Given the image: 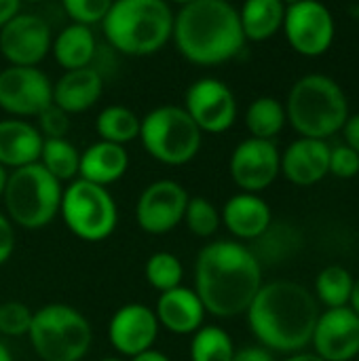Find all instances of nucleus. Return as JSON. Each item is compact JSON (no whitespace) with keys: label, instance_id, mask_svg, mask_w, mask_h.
I'll list each match as a JSON object with an SVG mask.
<instances>
[{"label":"nucleus","instance_id":"obj_19","mask_svg":"<svg viewBox=\"0 0 359 361\" xmlns=\"http://www.w3.org/2000/svg\"><path fill=\"white\" fill-rule=\"evenodd\" d=\"M205 313L207 311L197 292L184 286L161 292L154 309L159 326L178 336L195 334L203 326Z\"/></svg>","mask_w":359,"mask_h":361},{"label":"nucleus","instance_id":"obj_37","mask_svg":"<svg viewBox=\"0 0 359 361\" xmlns=\"http://www.w3.org/2000/svg\"><path fill=\"white\" fill-rule=\"evenodd\" d=\"M15 252V228H13V222L0 214V267L13 256Z\"/></svg>","mask_w":359,"mask_h":361},{"label":"nucleus","instance_id":"obj_33","mask_svg":"<svg viewBox=\"0 0 359 361\" xmlns=\"http://www.w3.org/2000/svg\"><path fill=\"white\" fill-rule=\"evenodd\" d=\"M34 311L23 302H4L0 305V334L4 336H28L32 326Z\"/></svg>","mask_w":359,"mask_h":361},{"label":"nucleus","instance_id":"obj_17","mask_svg":"<svg viewBox=\"0 0 359 361\" xmlns=\"http://www.w3.org/2000/svg\"><path fill=\"white\" fill-rule=\"evenodd\" d=\"M159 322L150 307L146 305H125L121 307L110 324H108V338L114 351L125 357H135L148 349H152L159 336Z\"/></svg>","mask_w":359,"mask_h":361},{"label":"nucleus","instance_id":"obj_14","mask_svg":"<svg viewBox=\"0 0 359 361\" xmlns=\"http://www.w3.org/2000/svg\"><path fill=\"white\" fill-rule=\"evenodd\" d=\"M49 23L32 13H17L0 27V55L8 66H38L51 51Z\"/></svg>","mask_w":359,"mask_h":361},{"label":"nucleus","instance_id":"obj_7","mask_svg":"<svg viewBox=\"0 0 359 361\" xmlns=\"http://www.w3.org/2000/svg\"><path fill=\"white\" fill-rule=\"evenodd\" d=\"M28 338L42 361H83L91 349L93 330L80 311L57 302L34 313Z\"/></svg>","mask_w":359,"mask_h":361},{"label":"nucleus","instance_id":"obj_35","mask_svg":"<svg viewBox=\"0 0 359 361\" xmlns=\"http://www.w3.org/2000/svg\"><path fill=\"white\" fill-rule=\"evenodd\" d=\"M70 116L66 110H61L57 104H49L44 110L38 112V131L44 140H57V137H66L70 133Z\"/></svg>","mask_w":359,"mask_h":361},{"label":"nucleus","instance_id":"obj_38","mask_svg":"<svg viewBox=\"0 0 359 361\" xmlns=\"http://www.w3.org/2000/svg\"><path fill=\"white\" fill-rule=\"evenodd\" d=\"M231 361H275V357H273V351L264 347H243L235 351Z\"/></svg>","mask_w":359,"mask_h":361},{"label":"nucleus","instance_id":"obj_10","mask_svg":"<svg viewBox=\"0 0 359 361\" xmlns=\"http://www.w3.org/2000/svg\"><path fill=\"white\" fill-rule=\"evenodd\" d=\"M290 47L305 57L324 55L334 42V17L320 0H300L286 6L284 27Z\"/></svg>","mask_w":359,"mask_h":361},{"label":"nucleus","instance_id":"obj_46","mask_svg":"<svg viewBox=\"0 0 359 361\" xmlns=\"http://www.w3.org/2000/svg\"><path fill=\"white\" fill-rule=\"evenodd\" d=\"M167 4H180V6H184V4H188V2H195V0H165Z\"/></svg>","mask_w":359,"mask_h":361},{"label":"nucleus","instance_id":"obj_8","mask_svg":"<svg viewBox=\"0 0 359 361\" xmlns=\"http://www.w3.org/2000/svg\"><path fill=\"white\" fill-rule=\"evenodd\" d=\"M140 142L154 161L180 167L199 154L203 131L184 106H159L142 116Z\"/></svg>","mask_w":359,"mask_h":361},{"label":"nucleus","instance_id":"obj_13","mask_svg":"<svg viewBox=\"0 0 359 361\" xmlns=\"http://www.w3.org/2000/svg\"><path fill=\"white\" fill-rule=\"evenodd\" d=\"M188 192L176 180H157L148 184L135 205L138 226L148 235H167L182 220L188 205Z\"/></svg>","mask_w":359,"mask_h":361},{"label":"nucleus","instance_id":"obj_22","mask_svg":"<svg viewBox=\"0 0 359 361\" xmlns=\"http://www.w3.org/2000/svg\"><path fill=\"white\" fill-rule=\"evenodd\" d=\"M44 137L38 127L25 118H2L0 121V165L6 169L25 167L38 163Z\"/></svg>","mask_w":359,"mask_h":361},{"label":"nucleus","instance_id":"obj_29","mask_svg":"<svg viewBox=\"0 0 359 361\" xmlns=\"http://www.w3.org/2000/svg\"><path fill=\"white\" fill-rule=\"evenodd\" d=\"M235 351L233 338L218 326H201L193 334L190 361H231Z\"/></svg>","mask_w":359,"mask_h":361},{"label":"nucleus","instance_id":"obj_28","mask_svg":"<svg viewBox=\"0 0 359 361\" xmlns=\"http://www.w3.org/2000/svg\"><path fill=\"white\" fill-rule=\"evenodd\" d=\"M38 163L59 182H72L78 178L80 152L68 137L44 140Z\"/></svg>","mask_w":359,"mask_h":361},{"label":"nucleus","instance_id":"obj_32","mask_svg":"<svg viewBox=\"0 0 359 361\" xmlns=\"http://www.w3.org/2000/svg\"><path fill=\"white\" fill-rule=\"evenodd\" d=\"M188 231L201 239L205 237H212L220 224H222V218H220V212L218 207L205 199V197H193L188 199V205H186V212H184V220H182Z\"/></svg>","mask_w":359,"mask_h":361},{"label":"nucleus","instance_id":"obj_30","mask_svg":"<svg viewBox=\"0 0 359 361\" xmlns=\"http://www.w3.org/2000/svg\"><path fill=\"white\" fill-rule=\"evenodd\" d=\"M353 275L339 264L326 267L317 279H315V292L317 298L328 307V309H339V307H349L351 290H353Z\"/></svg>","mask_w":359,"mask_h":361},{"label":"nucleus","instance_id":"obj_1","mask_svg":"<svg viewBox=\"0 0 359 361\" xmlns=\"http://www.w3.org/2000/svg\"><path fill=\"white\" fill-rule=\"evenodd\" d=\"M262 286V264L237 241L205 245L195 262V292L207 313L229 319L248 311Z\"/></svg>","mask_w":359,"mask_h":361},{"label":"nucleus","instance_id":"obj_47","mask_svg":"<svg viewBox=\"0 0 359 361\" xmlns=\"http://www.w3.org/2000/svg\"><path fill=\"white\" fill-rule=\"evenodd\" d=\"M284 2H286V6H288V4H294V2H300V0H284Z\"/></svg>","mask_w":359,"mask_h":361},{"label":"nucleus","instance_id":"obj_27","mask_svg":"<svg viewBox=\"0 0 359 361\" xmlns=\"http://www.w3.org/2000/svg\"><path fill=\"white\" fill-rule=\"evenodd\" d=\"M286 121V106L271 95L254 99L245 112V127L252 133V137L258 140H273L275 135H279Z\"/></svg>","mask_w":359,"mask_h":361},{"label":"nucleus","instance_id":"obj_23","mask_svg":"<svg viewBox=\"0 0 359 361\" xmlns=\"http://www.w3.org/2000/svg\"><path fill=\"white\" fill-rule=\"evenodd\" d=\"M127 167L129 154L125 146L99 140L80 152L78 178L99 186H110L127 173Z\"/></svg>","mask_w":359,"mask_h":361},{"label":"nucleus","instance_id":"obj_4","mask_svg":"<svg viewBox=\"0 0 359 361\" xmlns=\"http://www.w3.org/2000/svg\"><path fill=\"white\" fill-rule=\"evenodd\" d=\"M174 15L165 0H114L102 27L106 40L118 53L146 57L159 53L171 40Z\"/></svg>","mask_w":359,"mask_h":361},{"label":"nucleus","instance_id":"obj_45","mask_svg":"<svg viewBox=\"0 0 359 361\" xmlns=\"http://www.w3.org/2000/svg\"><path fill=\"white\" fill-rule=\"evenodd\" d=\"M0 361H13V355L8 351V347L2 345V343H0Z\"/></svg>","mask_w":359,"mask_h":361},{"label":"nucleus","instance_id":"obj_3","mask_svg":"<svg viewBox=\"0 0 359 361\" xmlns=\"http://www.w3.org/2000/svg\"><path fill=\"white\" fill-rule=\"evenodd\" d=\"M171 40L186 61L201 68L235 59L245 44L239 11L229 0H195L180 6Z\"/></svg>","mask_w":359,"mask_h":361},{"label":"nucleus","instance_id":"obj_6","mask_svg":"<svg viewBox=\"0 0 359 361\" xmlns=\"http://www.w3.org/2000/svg\"><path fill=\"white\" fill-rule=\"evenodd\" d=\"M61 192V182L40 163L13 169L2 192L8 220L25 231L49 226L59 214Z\"/></svg>","mask_w":359,"mask_h":361},{"label":"nucleus","instance_id":"obj_18","mask_svg":"<svg viewBox=\"0 0 359 361\" xmlns=\"http://www.w3.org/2000/svg\"><path fill=\"white\" fill-rule=\"evenodd\" d=\"M281 173L296 186H313L330 173V144L298 137L281 154Z\"/></svg>","mask_w":359,"mask_h":361},{"label":"nucleus","instance_id":"obj_9","mask_svg":"<svg viewBox=\"0 0 359 361\" xmlns=\"http://www.w3.org/2000/svg\"><path fill=\"white\" fill-rule=\"evenodd\" d=\"M59 214L68 231L87 243L108 239L118 224V209L108 188L80 178L63 188Z\"/></svg>","mask_w":359,"mask_h":361},{"label":"nucleus","instance_id":"obj_41","mask_svg":"<svg viewBox=\"0 0 359 361\" xmlns=\"http://www.w3.org/2000/svg\"><path fill=\"white\" fill-rule=\"evenodd\" d=\"M131 361H171V360H169L165 353L157 351V349H148V351H144V353H140V355L131 357Z\"/></svg>","mask_w":359,"mask_h":361},{"label":"nucleus","instance_id":"obj_21","mask_svg":"<svg viewBox=\"0 0 359 361\" xmlns=\"http://www.w3.org/2000/svg\"><path fill=\"white\" fill-rule=\"evenodd\" d=\"M104 91V78L93 66L66 70L63 76L53 82V104L68 114H78L93 108Z\"/></svg>","mask_w":359,"mask_h":361},{"label":"nucleus","instance_id":"obj_5","mask_svg":"<svg viewBox=\"0 0 359 361\" xmlns=\"http://www.w3.org/2000/svg\"><path fill=\"white\" fill-rule=\"evenodd\" d=\"M286 116L300 137L328 140L349 118V102L341 85L326 74L298 78L286 102Z\"/></svg>","mask_w":359,"mask_h":361},{"label":"nucleus","instance_id":"obj_36","mask_svg":"<svg viewBox=\"0 0 359 361\" xmlns=\"http://www.w3.org/2000/svg\"><path fill=\"white\" fill-rule=\"evenodd\" d=\"M330 173L341 180L355 178L359 173V154L347 144L330 148Z\"/></svg>","mask_w":359,"mask_h":361},{"label":"nucleus","instance_id":"obj_40","mask_svg":"<svg viewBox=\"0 0 359 361\" xmlns=\"http://www.w3.org/2000/svg\"><path fill=\"white\" fill-rule=\"evenodd\" d=\"M21 0H0V27L19 13Z\"/></svg>","mask_w":359,"mask_h":361},{"label":"nucleus","instance_id":"obj_48","mask_svg":"<svg viewBox=\"0 0 359 361\" xmlns=\"http://www.w3.org/2000/svg\"><path fill=\"white\" fill-rule=\"evenodd\" d=\"M102 361H123V360H118V357H106V360H102Z\"/></svg>","mask_w":359,"mask_h":361},{"label":"nucleus","instance_id":"obj_25","mask_svg":"<svg viewBox=\"0 0 359 361\" xmlns=\"http://www.w3.org/2000/svg\"><path fill=\"white\" fill-rule=\"evenodd\" d=\"M284 0H245L239 8V21L245 40L262 42L273 38L284 27Z\"/></svg>","mask_w":359,"mask_h":361},{"label":"nucleus","instance_id":"obj_39","mask_svg":"<svg viewBox=\"0 0 359 361\" xmlns=\"http://www.w3.org/2000/svg\"><path fill=\"white\" fill-rule=\"evenodd\" d=\"M341 131L345 133L347 146H351V148L359 154V114H351V116L345 121V125H343Z\"/></svg>","mask_w":359,"mask_h":361},{"label":"nucleus","instance_id":"obj_15","mask_svg":"<svg viewBox=\"0 0 359 361\" xmlns=\"http://www.w3.org/2000/svg\"><path fill=\"white\" fill-rule=\"evenodd\" d=\"M229 171L243 192H260L269 188L281 171V154L273 140L248 137L231 154Z\"/></svg>","mask_w":359,"mask_h":361},{"label":"nucleus","instance_id":"obj_31","mask_svg":"<svg viewBox=\"0 0 359 361\" xmlns=\"http://www.w3.org/2000/svg\"><path fill=\"white\" fill-rule=\"evenodd\" d=\"M144 277L150 288H154L159 292H167V290L182 286L184 267L178 256H174L169 252H157L146 260Z\"/></svg>","mask_w":359,"mask_h":361},{"label":"nucleus","instance_id":"obj_44","mask_svg":"<svg viewBox=\"0 0 359 361\" xmlns=\"http://www.w3.org/2000/svg\"><path fill=\"white\" fill-rule=\"evenodd\" d=\"M6 178H8V173H6V169L0 165V199H2V192H4V186H6Z\"/></svg>","mask_w":359,"mask_h":361},{"label":"nucleus","instance_id":"obj_24","mask_svg":"<svg viewBox=\"0 0 359 361\" xmlns=\"http://www.w3.org/2000/svg\"><path fill=\"white\" fill-rule=\"evenodd\" d=\"M95 49H97V42H95V34L91 25L74 23V21L66 25L53 38V44H51L53 57L63 70L91 66L95 57Z\"/></svg>","mask_w":359,"mask_h":361},{"label":"nucleus","instance_id":"obj_42","mask_svg":"<svg viewBox=\"0 0 359 361\" xmlns=\"http://www.w3.org/2000/svg\"><path fill=\"white\" fill-rule=\"evenodd\" d=\"M284 361H326V360H322L317 353H292L288 360H284Z\"/></svg>","mask_w":359,"mask_h":361},{"label":"nucleus","instance_id":"obj_34","mask_svg":"<svg viewBox=\"0 0 359 361\" xmlns=\"http://www.w3.org/2000/svg\"><path fill=\"white\" fill-rule=\"evenodd\" d=\"M114 0H61L63 11L74 23L95 25L102 23Z\"/></svg>","mask_w":359,"mask_h":361},{"label":"nucleus","instance_id":"obj_11","mask_svg":"<svg viewBox=\"0 0 359 361\" xmlns=\"http://www.w3.org/2000/svg\"><path fill=\"white\" fill-rule=\"evenodd\" d=\"M53 102V82L38 66H6L0 70V108L15 116H38Z\"/></svg>","mask_w":359,"mask_h":361},{"label":"nucleus","instance_id":"obj_12","mask_svg":"<svg viewBox=\"0 0 359 361\" xmlns=\"http://www.w3.org/2000/svg\"><path fill=\"white\" fill-rule=\"evenodd\" d=\"M184 110L203 133H224L237 121L233 89L220 78H199L184 93Z\"/></svg>","mask_w":359,"mask_h":361},{"label":"nucleus","instance_id":"obj_2","mask_svg":"<svg viewBox=\"0 0 359 361\" xmlns=\"http://www.w3.org/2000/svg\"><path fill=\"white\" fill-rule=\"evenodd\" d=\"M245 313L252 334L264 349L290 355L311 345L320 319L315 296L296 281L262 283Z\"/></svg>","mask_w":359,"mask_h":361},{"label":"nucleus","instance_id":"obj_26","mask_svg":"<svg viewBox=\"0 0 359 361\" xmlns=\"http://www.w3.org/2000/svg\"><path fill=\"white\" fill-rule=\"evenodd\" d=\"M140 123L142 118L127 106H106L95 118V131L99 140L112 144H129L140 137Z\"/></svg>","mask_w":359,"mask_h":361},{"label":"nucleus","instance_id":"obj_43","mask_svg":"<svg viewBox=\"0 0 359 361\" xmlns=\"http://www.w3.org/2000/svg\"><path fill=\"white\" fill-rule=\"evenodd\" d=\"M349 307L359 315V279L353 281V290H351V298H349Z\"/></svg>","mask_w":359,"mask_h":361},{"label":"nucleus","instance_id":"obj_16","mask_svg":"<svg viewBox=\"0 0 359 361\" xmlns=\"http://www.w3.org/2000/svg\"><path fill=\"white\" fill-rule=\"evenodd\" d=\"M311 343L322 360L351 361L359 353V315L351 307L320 313Z\"/></svg>","mask_w":359,"mask_h":361},{"label":"nucleus","instance_id":"obj_49","mask_svg":"<svg viewBox=\"0 0 359 361\" xmlns=\"http://www.w3.org/2000/svg\"><path fill=\"white\" fill-rule=\"evenodd\" d=\"M21 2H42V0H21Z\"/></svg>","mask_w":359,"mask_h":361},{"label":"nucleus","instance_id":"obj_20","mask_svg":"<svg viewBox=\"0 0 359 361\" xmlns=\"http://www.w3.org/2000/svg\"><path fill=\"white\" fill-rule=\"evenodd\" d=\"M220 218L229 233L243 241H256L273 224L269 203L254 192H239L231 197L224 203Z\"/></svg>","mask_w":359,"mask_h":361}]
</instances>
